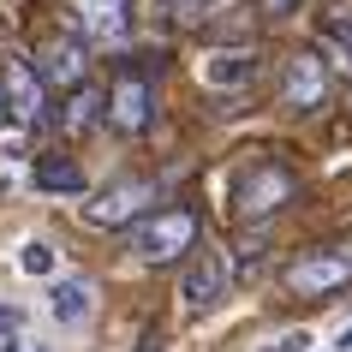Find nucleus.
<instances>
[{
    "mask_svg": "<svg viewBox=\"0 0 352 352\" xmlns=\"http://www.w3.org/2000/svg\"><path fill=\"white\" fill-rule=\"evenodd\" d=\"M293 191H298L293 167H280V162H251L239 179H233V221H269L275 209L293 204Z\"/></svg>",
    "mask_w": 352,
    "mask_h": 352,
    "instance_id": "nucleus-1",
    "label": "nucleus"
},
{
    "mask_svg": "<svg viewBox=\"0 0 352 352\" xmlns=\"http://www.w3.org/2000/svg\"><path fill=\"white\" fill-rule=\"evenodd\" d=\"M197 251V215L191 209H155L131 227V257L138 263H179Z\"/></svg>",
    "mask_w": 352,
    "mask_h": 352,
    "instance_id": "nucleus-2",
    "label": "nucleus"
},
{
    "mask_svg": "<svg viewBox=\"0 0 352 352\" xmlns=\"http://www.w3.org/2000/svg\"><path fill=\"white\" fill-rule=\"evenodd\" d=\"M287 287L298 298H329L340 287H352V239H334V245H316L287 269Z\"/></svg>",
    "mask_w": 352,
    "mask_h": 352,
    "instance_id": "nucleus-3",
    "label": "nucleus"
},
{
    "mask_svg": "<svg viewBox=\"0 0 352 352\" xmlns=\"http://www.w3.org/2000/svg\"><path fill=\"white\" fill-rule=\"evenodd\" d=\"M149 204H155V186L149 179H113V186H102L84 204V221L90 227H138L149 215Z\"/></svg>",
    "mask_w": 352,
    "mask_h": 352,
    "instance_id": "nucleus-4",
    "label": "nucleus"
},
{
    "mask_svg": "<svg viewBox=\"0 0 352 352\" xmlns=\"http://www.w3.org/2000/svg\"><path fill=\"white\" fill-rule=\"evenodd\" d=\"M149 120H155V84L126 66V72L113 78V90H108V126L120 138H144Z\"/></svg>",
    "mask_w": 352,
    "mask_h": 352,
    "instance_id": "nucleus-5",
    "label": "nucleus"
},
{
    "mask_svg": "<svg viewBox=\"0 0 352 352\" xmlns=\"http://www.w3.org/2000/svg\"><path fill=\"white\" fill-rule=\"evenodd\" d=\"M280 102L293 113L329 108V60L316 54V48H298V54L287 60V72H280Z\"/></svg>",
    "mask_w": 352,
    "mask_h": 352,
    "instance_id": "nucleus-6",
    "label": "nucleus"
},
{
    "mask_svg": "<svg viewBox=\"0 0 352 352\" xmlns=\"http://www.w3.org/2000/svg\"><path fill=\"white\" fill-rule=\"evenodd\" d=\"M227 280H233V263H227V251H191L186 275H179V298H186V311H215L227 298Z\"/></svg>",
    "mask_w": 352,
    "mask_h": 352,
    "instance_id": "nucleus-7",
    "label": "nucleus"
},
{
    "mask_svg": "<svg viewBox=\"0 0 352 352\" xmlns=\"http://www.w3.org/2000/svg\"><path fill=\"white\" fill-rule=\"evenodd\" d=\"M84 72H90L84 36H48V42L36 48V78H42V84H54V90L72 96L78 84H84Z\"/></svg>",
    "mask_w": 352,
    "mask_h": 352,
    "instance_id": "nucleus-8",
    "label": "nucleus"
},
{
    "mask_svg": "<svg viewBox=\"0 0 352 352\" xmlns=\"http://www.w3.org/2000/svg\"><path fill=\"white\" fill-rule=\"evenodd\" d=\"M0 90H6V113H12L19 126H42V120H48V108H42V90H48V84L36 78L30 60H6V66H0Z\"/></svg>",
    "mask_w": 352,
    "mask_h": 352,
    "instance_id": "nucleus-9",
    "label": "nucleus"
},
{
    "mask_svg": "<svg viewBox=\"0 0 352 352\" xmlns=\"http://www.w3.org/2000/svg\"><path fill=\"white\" fill-rule=\"evenodd\" d=\"M72 30L84 42H120L131 30V0H72Z\"/></svg>",
    "mask_w": 352,
    "mask_h": 352,
    "instance_id": "nucleus-10",
    "label": "nucleus"
},
{
    "mask_svg": "<svg viewBox=\"0 0 352 352\" xmlns=\"http://www.w3.org/2000/svg\"><path fill=\"white\" fill-rule=\"evenodd\" d=\"M197 78L209 90H245L257 78V48H215V54H204Z\"/></svg>",
    "mask_w": 352,
    "mask_h": 352,
    "instance_id": "nucleus-11",
    "label": "nucleus"
},
{
    "mask_svg": "<svg viewBox=\"0 0 352 352\" xmlns=\"http://www.w3.org/2000/svg\"><path fill=\"white\" fill-rule=\"evenodd\" d=\"M90 311H96V287H90L84 275L54 280V293H48V316H54L60 329H78V322H90Z\"/></svg>",
    "mask_w": 352,
    "mask_h": 352,
    "instance_id": "nucleus-12",
    "label": "nucleus"
},
{
    "mask_svg": "<svg viewBox=\"0 0 352 352\" xmlns=\"http://www.w3.org/2000/svg\"><path fill=\"white\" fill-rule=\"evenodd\" d=\"M316 36H322V54H329V66L352 78V6H329V12L316 19Z\"/></svg>",
    "mask_w": 352,
    "mask_h": 352,
    "instance_id": "nucleus-13",
    "label": "nucleus"
},
{
    "mask_svg": "<svg viewBox=\"0 0 352 352\" xmlns=\"http://www.w3.org/2000/svg\"><path fill=\"white\" fill-rule=\"evenodd\" d=\"M108 120V96L96 90V84H78L72 96H66V108H60V131L66 138H84L90 126H102Z\"/></svg>",
    "mask_w": 352,
    "mask_h": 352,
    "instance_id": "nucleus-14",
    "label": "nucleus"
},
{
    "mask_svg": "<svg viewBox=\"0 0 352 352\" xmlns=\"http://www.w3.org/2000/svg\"><path fill=\"white\" fill-rule=\"evenodd\" d=\"M36 186L42 191H60V197H84V167L66 162V155H36Z\"/></svg>",
    "mask_w": 352,
    "mask_h": 352,
    "instance_id": "nucleus-15",
    "label": "nucleus"
},
{
    "mask_svg": "<svg viewBox=\"0 0 352 352\" xmlns=\"http://www.w3.org/2000/svg\"><path fill=\"white\" fill-rule=\"evenodd\" d=\"M19 269H24V275H54V245L30 239V245L19 251Z\"/></svg>",
    "mask_w": 352,
    "mask_h": 352,
    "instance_id": "nucleus-16",
    "label": "nucleus"
},
{
    "mask_svg": "<svg viewBox=\"0 0 352 352\" xmlns=\"http://www.w3.org/2000/svg\"><path fill=\"white\" fill-rule=\"evenodd\" d=\"M263 352H311V334H275Z\"/></svg>",
    "mask_w": 352,
    "mask_h": 352,
    "instance_id": "nucleus-17",
    "label": "nucleus"
},
{
    "mask_svg": "<svg viewBox=\"0 0 352 352\" xmlns=\"http://www.w3.org/2000/svg\"><path fill=\"white\" fill-rule=\"evenodd\" d=\"M24 329V305H0V334H19Z\"/></svg>",
    "mask_w": 352,
    "mask_h": 352,
    "instance_id": "nucleus-18",
    "label": "nucleus"
},
{
    "mask_svg": "<svg viewBox=\"0 0 352 352\" xmlns=\"http://www.w3.org/2000/svg\"><path fill=\"white\" fill-rule=\"evenodd\" d=\"M305 0H263V19H293Z\"/></svg>",
    "mask_w": 352,
    "mask_h": 352,
    "instance_id": "nucleus-19",
    "label": "nucleus"
},
{
    "mask_svg": "<svg viewBox=\"0 0 352 352\" xmlns=\"http://www.w3.org/2000/svg\"><path fill=\"white\" fill-rule=\"evenodd\" d=\"M0 120H6V90H0Z\"/></svg>",
    "mask_w": 352,
    "mask_h": 352,
    "instance_id": "nucleus-20",
    "label": "nucleus"
},
{
    "mask_svg": "<svg viewBox=\"0 0 352 352\" xmlns=\"http://www.w3.org/2000/svg\"><path fill=\"white\" fill-rule=\"evenodd\" d=\"M340 346H352V329H346V334H340Z\"/></svg>",
    "mask_w": 352,
    "mask_h": 352,
    "instance_id": "nucleus-21",
    "label": "nucleus"
},
{
    "mask_svg": "<svg viewBox=\"0 0 352 352\" xmlns=\"http://www.w3.org/2000/svg\"><path fill=\"white\" fill-rule=\"evenodd\" d=\"M6 352H24V346H6Z\"/></svg>",
    "mask_w": 352,
    "mask_h": 352,
    "instance_id": "nucleus-22",
    "label": "nucleus"
}]
</instances>
